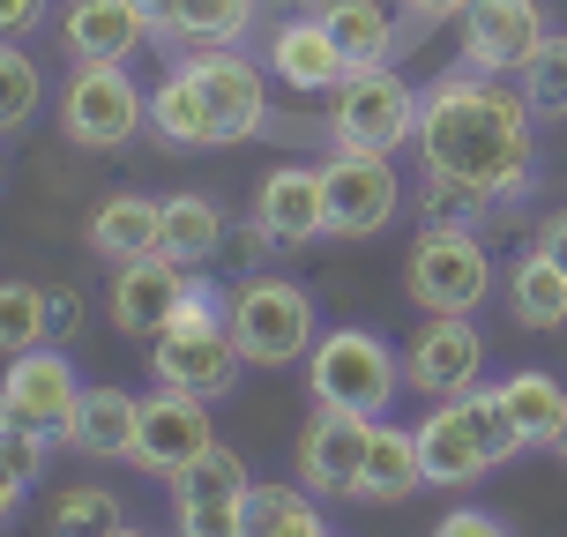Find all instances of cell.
Listing matches in <instances>:
<instances>
[{
  "label": "cell",
  "instance_id": "cell-26",
  "mask_svg": "<svg viewBox=\"0 0 567 537\" xmlns=\"http://www.w3.org/2000/svg\"><path fill=\"white\" fill-rule=\"evenodd\" d=\"M231 239V217L217 209V195H165V255L179 269H209Z\"/></svg>",
  "mask_w": 567,
  "mask_h": 537
},
{
  "label": "cell",
  "instance_id": "cell-39",
  "mask_svg": "<svg viewBox=\"0 0 567 537\" xmlns=\"http://www.w3.org/2000/svg\"><path fill=\"white\" fill-rule=\"evenodd\" d=\"M403 16H411V30H433V23H463V16H471V0H403Z\"/></svg>",
  "mask_w": 567,
  "mask_h": 537
},
{
  "label": "cell",
  "instance_id": "cell-18",
  "mask_svg": "<svg viewBox=\"0 0 567 537\" xmlns=\"http://www.w3.org/2000/svg\"><path fill=\"white\" fill-rule=\"evenodd\" d=\"M367 441H373V419H351V411H321L313 403L307 433H299V485L321 493V500H351V485L367 471Z\"/></svg>",
  "mask_w": 567,
  "mask_h": 537
},
{
  "label": "cell",
  "instance_id": "cell-19",
  "mask_svg": "<svg viewBox=\"0 0 567 537\" xmlns=\"http://www.w3.org/2000/svg\"><path fill=\"white\" fill-rule=\"evenodd\" d=\"M255 225L277 239V247H307L329 231V179L321 165H277L255 187Z\"/></svg>",
  "mask_w": 567,
  "mask_h": 537
},
{
  "label": "cell",
  "instance_id": "cell-5",
  "mask_svg": "<svg viewBox=\"0 0 567 537\" xmlns=\"http://www.w3.org/2000/svg\"><path fill=\"white\" fill-rule=\"evenodd\" d=\"M231 337L247 351V366H299L321 337V307H313L307 283L277 277V269H255V277L231 283Z\"/></svg>",
  "mask_w": 567,
  "mask_h": 537
},
{
  "label": "cell",
  "instance_id": "cell-4",
  "mask_svg": "<svg viewBox=\"0 0 567 537\" xmlns=\"http://www.w3.org/2000/svg\"><path fill=\"white\" fill-rule=\"evenodd\" d=\"M403 351L389 337H373L359 321L321 329L307 351V396L321 411H351V419H389V403L403 396Z\"/></svg>",
  "mask_w": 567,
  "mask_h": 537
},
{
  "label": "cell",
  "instance_id": "cell-33",
  "mask_svg": "<svg viewBox=\"0 0 567 537\" xmlns=\"http://www.w3.org/2000/svg\"><path fill=\"white\" fill-rule=\"evenodd\" d=\"M38 113H45V68H38L23 45H8V53H0V127L23 135Z\"/></svg>",
  "mask_w": 567,
  "mask_h": 537
},
{
  "label": "cell",
  "instance_id": "cell-35",
  "mask_svg": "<svg viewBox=\"0 0 567 537\" xmlns=\"http://www.w3.org/2000/svg\"><path fill=\"white\" fill-rule=\"evenodd\" d=\"M515 90L530 97V113H538V120H567V30L545 38V53L515 75Z\"/></svg>",
  "mask_w": 567,
  "mask_h": 537
},
{
  "label": "cell",
  "instance_id": "cell-27",
  "mask_svg": "<svg viewBox=\"0 0 567 537\" xmlns=\"http://www.w3.org/2000/svg\"><path fill=\"white\" fill-rule=\"evenodd\" d=\"M239 537H337V530H329V515H321V493L269 478V485L247 493V508H239Z\"/></svg>",
  "mask_w": 567,
  "mask_h": 537
},
{
  "label": "cell",
  "instance_id": "cell-2",
  "mask_svg": "<svg viewBox=\"0 0 567 537\" xmlns=\"http://www.w3.org/2000/svg\"><path fill=\"white\" fill-rule=\"evenodd\" d=\"M225 299L231 291H217V283L195 269V291H187L179 321L150 343V373H157L165 389H187V396H202V403H217V396L239 389L247 351H239V337H231V307Z\"/></svg>",
  "mask_w": 567,
  "mask_h": 537
},
{
  "label": "cell",
  "instance_id": "cell-20",
  "mask_svg": "<svg viewBox=\"0 0 567 537\" xmlns=\"http://www.w3.org/2000/svg\"><path fill=\"white\" fill-rule=\"evenodd\" d=\"M60 45L68 60H135L142 45H157V23L142 0H68Z\"/></svg>",
  "mask_w": 567,
  "mask_h": 537
},
{
  "label": "cell",
  "instance_id": "cell-23",
  "mask_svg": "<svg viewBox=\"0 0 567 537\" xmlns=\"http://www.w3.org/2000/svg\"><path fill=\"white\" fill-rule=\"evenodd\" d=\"M425 485V455H419V425H389L373 419V441H367V471L351 485V500H373V508H396Z\"/></svg>",
  "mask_w": 567,
  "mask_h": 537
},
{
  "label": "cell",
  "instance_id": "cell-9",
  "mask_svg": "<svg viewBox=\"0 0 567 537\" xmlns=\"http://www.w3.org/2000/svg\"><path fill=\"white\" fill-rule=\"evenodd\" d=\"M329 239H381L403 217V172L381 149H329Z\"/></svg>",
  "mask_w": 567,
  "mask_h": 537
},
{
  "label": "cell",
  "instance_id": "cell-31",
  "mask_svg": "<svg viewBox=\"0 0 567 537\" xmlns=\"http://www.w3.org/2000/svg\"><path fill=\"white\" fill-rule=\"evenodd\" d=\"M261 0H179V23H172V45H239L255 30Z\"/></svg>",
  "mask_w": 567,
  "mask_h": 537
},
{
  "label": "cell",
  "instance_id": "cell-7",
  "mask_svg": "<svg viewBox=\"0 0 567 537\" xmlns=\"http://www.w3.org/2000/svg\"><path fill=\"white\" fill-rule=\"evenodd\" d=\"M493 291V255L471 225H419L403 255V299L419 313H478Z\"/></svg>",
  "mask_w": 567,
  "mask_h": 537
},
{
  "label": "cell",
  "instance_id": "cell-21",
  "mask_svg": "<svg viewBox=\"0 0 567 537\" xmlns=\"http://www.w3.org/2000/svg\"><path fill=\"white\" fill-rule=\"evenodd\" d=\"M150 127L172 142V149H225V127L209 113V90L195 83V68L187 60H172L157 90H150Z\"/></svg>",
  "mask_w": 567,
  "mask_h": 537
},
{
  "label": "cell",
  "instance_id": "cell-30",
  "mask_svg": "<svg viewBox=\"0 0 567 537\" xmlns=\"http://www.w3.org/2000/svg\"><path fill=\"white\" fill-rule=\"evenodd\" d=\"M53 433H38V425H8L0 419V508L16 515L30 500V485L45 478V463H53Z\"/></svg>",
  "mask_w": 567,
  "mask_h": 537
},
{
  "label": "cell",
  "instance_id": "cell-24",
  "mask_svg": "<svg viewBox=\"0 0 567 537\" xmlns=\"http://www.w3.org/2000/svg\"><path fill=\"white\" fill-rule=\"evenodd\" d=\"M135 425H142V396L97 381V389H83V411L68 425V448L83 463H120V455H135Z\"/></svg>",
  "mask_w": 567,
  "mask_h": 537
},
{
  "label": "cell",
  "instance_id": "cell-41",
  "mask_svg": "<svg viewBox=\"0 0 567 537\" xmlns=\"http://www.w3.org/2000/svg\"><path fill=\"white\" fill-rule=\"evenodd\" d=\"M83 329V307H75V291H53V337H75Z\"/></svg>",
  "mask_w": 567,
  "mask_h": 537
},
{
  "label": "cell",
  "instance_id": "cell-36",
  "mask_svg": "<svg viewBox=\"0 0 567 537\" xmlns=\"http://www.w3.org/2000/svg\"><path fill=\"white\" fill-rule=\"evenodd\" d=\"M493 202H478L463 179H449V172H425L419 179V225H478Z\"/></svg>",
  "mask_w": 567,
  "mask_h": 537
},
{
  "label": "cell",
  "instance_id": "cell-22",
  "mask_svg": "<svg viewBox=\"0 0 567 537\" xmlns=\"http://www.w3.org/2000/svg\"><path fill=\"white\" fill-rule=\"evenodd\" d=\"M90 255L120 261H142V255H165V202L157 195H105L90 209Z\"/></svg>",
  "mask_w": 567,
  "mask_h": 537
},
{
  "label": "cell",
  "instance_id": "cell-12",
  "mask_svg": "<svg viewBox=\"0 0 567 537\" xmlns=\"http://www.w3.org/2000/svg\"><path fill=\"white\" fill-rule=\"evenodd\" d=\"M545 38H553L545 0H471V16H463V68L508 83V75H523L545 53Z\"/></svg>",
  "mask_w": 567,
  "mask_h": 537
},
{
  "label": "cell",
  "instance_id": "cell-1",
  "mask_svg": "<svg viewBox=\"0 0 567 537\" xmlns=\"http://www.w3.org/2000/svg\"><path fill=\"white\" fill-rule=\"evenodd\" d=\"M419 157L425 172L463 179L478 202H523L538 179V113L530 97L508 90L501 75H471L455 68L425 90V120H419Z\"/></svg>",
  "mask_w": 567,
  "mask_h": 537
},
{
  "label": "cell",
  "instance_id": "cell-42",
  "mask_svg": "<svg viewBox=\"0 0 567 537\" xmlns=\"http://www.w3.org/2000/svg\"><path fill=\"white\" fill-rule=\"evenodd\" d=\"M150 23H157V45H172V23H179V0H142Z\"/></svg>",
  "mask_w": 567,
  "mask_h": 537
},
{
  "label": "cell",
  "instance_id": "cell-11",
  "mask_svg": "<svg viewBox=\"0 0 567 537\" xmlns=\"http://www.w3.org/2000/svg\"><path fill=\"white\" fill-rule=\"evenodd\" d=\"M403 381L419 403H449L485 389V337L471 313H419V337L403 343Z\"/></svg>",
  "mask_w": 567,
  "mask_h": 537
},
{
  "label": "cell",
  "instance_id": "cell-15",
  "mask_svg": "<svg viewBox=\"0 0 567 537\" xmlns=\"http://www.w3.org/2000/svg\"><path fill=\"white\" fill-rule=\"evenodd\" d=\"M187 68H195V83L209 90V113H217V127H225V142H255L261 127H269V68L261 60H247L239 45H202V53H187Z\"/></svg>",
  "mask_w": 567,
  "mask_h": 537
},
{
  "label": "cell",
  "instance_id": "cell-38",
  "mask_svg": "<svg viewBox=\"0 0 567 537\" xmlns=\"http://www.w3.org/2000/svg\"><path fill=\"white\" fill-rule=\"evenodd\" d=\"M45 16H53V0H0V30H8V38H30Z\"/></svg>",
  "mask_w": 567,
  "mask_h": 537
},
{
  "label": "cell",
  "instance_id": "cell-17",
  "mask_svg": "<svg viewBox=\"0 0 567 537\" xmlns=\"http://www.w3.org/2000/svg\"><path fill=\"white\" fill-rule=\"evenodd\" d=\"M261 68L277 75L284 90H299V97H329V90L351 75V60H343V45L329 38V23L321 16H284L269 38H261Z\"/></svg>",
  "mask_w": 567,
  "mask_h": 537
},
{
  "label": "cell",
  "instance_id": "cell-25",
  "mask_svg": "<svg viewBox=\"0 0 567 537\" xmlns=\"http://www.w3.org/2000/svg\"><path fill=\"white\" fill-rule=\"evenodd\" d=\"M313 16L329 23V38L343 45L351 68H381L403 45V23L389 16V0H313Z\"/></svg>",
  "mask_w": 567,
  "mask_h": 537
},
{
  "label": "cell",
  "instance_id": "cell-37",
  "mask_svg": "<svg viewBox=\"0 0 567 537\" xmlns=\"http://www.w3.org/2000/svg\"><path fill=\"white\" fill-rule=\"evenodd\" d=\"M433 537H515V530L493 508H449L441 523H433Z\"/></svg>",
  "mask_w": 567,
  "mask_h": 537
},
{
  "label": "cell",
  "instance_id": "cell-6",
  "mask_svg": "<svg viewBox=\"0 0 567 537\" xmlns=\"http://www.w3.org/2000/svg\"><path fill=\"white\" fill-rule=\"evenodd\" d=\"M419 120H425V97L403 83L396 68H351L337 90H329V142L337 149H419Z\"/></svg>",
  "mask_w": 567,
  "mask_h": 537
},
{
  "label": "cell",
  "instance_id": "cell-43",
  "mask_svg": "<svg viewBox=\"0 0 567 537\" xmlns=\"http://www.w3.org/2000/svg\"><path fill=\"white\" fill-rule=\"evenodd\" d=\"M113 537H150V530H135V523H120V530H113Z\"/></svg>",
  "mask_w": 567,
  "mask_h": 537
},
{
  "label": "cell",
  "instance_id": "cell-3",
  "mask_svg": "<svg viewBox=\"0 0 567 537\" xmlns=\"http://www.w3.org/2000/svg\"><path fill=\"white\" fill-rule=\"evenodd\" d=\"M530 448L523 425L508 419L501 389H471V396L425 403L419 425V455H425V485H478L485 471H501Z\"/></svg>",
  "mask_w": 567,
  "mask_h": 537
},
{
  "label": "cell",
  "instance_id": "cell-32",
  "mask_svg": "<svg viewBox=\"0 0 567 537\" xmlns=\"http://www.w3.org/2000/svg\"><path fill=\"white\" fill-rule=\"evenodd\" d=\"M0 343H8V359L53 343V291H45V283L8 277V291H0Z\"/></svg>",
  "mask_w": 567,
  "mask_h": 537
},
{
  "label": "cell",
  "instance_id": "cell-10",
  "mask_svg": "<svg viewBox=\"0 0 567 537\" xmlns=\"http://www.w3.org/2000/svg\"><path fill=\"white\" fill-rule=\"evenodd\" d=\"M172 493V530L179 537H239V508H247V493H255V471H247V455L239 448H202L187 471H172L165 478Z\"/></svg>",
  "mask_w": 567,
  "mask_h": 537
},
{
  "label": "cell",
  "instance_id": "cell-8",
  "mask_svg": "<svg viewBox=\"0 0 567 537\" xmlns=\"http://www.w3.org/2000/svg\"><path fill=\"white\" fill-rule=\"evenodd\" d=\"M150 127V90L127 75V60H75L60 90V135L75 149H127Z\"/></svg>",
  "mask_w": 567,
  "mask_h": 537
},
{
  "label": "cell",
  "instance_id": "cell-34",
  "mask_svg": "<svg viewBox=\"0 0 567 537\" xmlns=\"http://www.w3.org/2000/svg\"><path fill=\"white\" fill-rule=\"evenodd\" d=\"M127 515H120V500L105 493V485H68L53 500V537H113Z\"/></svg>",
  "mask_w": 567,
  "mask_h": 537
},
{
  "label": "cell",
  "instance_id": "cell-28",
  "mask_svg": "<svg viewBox=\"0 0 567 537\" xmlns=\"http://www.w3.org/2000/svg\"><path fill=\"white\" fill-rule=\"evenodd\" d=\"M508 313L515 329H567V269L545 247H530L508 269Z\"/></svg>",
  "mask_w": 567,
  "mask_h": 537
},
{
  "label": "cell",
  "instance_id": "cell-16",
  "mask_svg": "<svg viewBox=\"0 0 567 537\" xmlns=\"http://www.w3.org/2000/svg\"><path fill=\"white\" fill-rule=\"evenodd\" d=\"M187 291H195V269H179L172 255H142V261H120L113 269V329L120 337H165L179 307H187Z\"/></svg>",
  "mask_w": 567,
  "mask_h": 537
},
{
  "label": "cell",
  "instance_id": "cell-29",
  "mask_svg": "<svg viewBox=\"0 0 567 537\" xmlns=\"http://www.w3.org/2000/svg\"><path fill=\"white\" fill-rule=\"evenodd\" d=\"M501 403H508V419L523 425V441L530 448H560L567 441V389L553 381V373H508L501 381Z\"/></svg>",
  "mask_w": 567,
  "mask_h": 537
},
{
  "label": "cell",
  "instance_id": "cell-14",
  "mask_svg": "<svg viewBox=\"0 0 567 537\" xmlns=\"http://www.w3.org/2000/svg\"><path fill=\"white\" fill-rule=\"evenodd\" d=\"M202 448H217V419H209V403L187 396V389H150L142 396V425H135V455L150 478H172V471H187Z\"/></svg>",
  "mask_w": 567,
  "mask_h": 537
},
{
  "label": "cell",
  "instance_id": "cell-13",
  "mask_svg": "<svg viewBox=\"0 0 567 537\" xmlns=\"http://www.w3.org/2000/svg\"><path fill=\"white\" fill-rule=\"evenodd\" d=\"M75 411H83V373H75V359L60 343H38L23 359H8V389H0V419L8 425H38V433L68 441Z\"/></svg>",
  "mask_w": 567,
  "mask_h": 537
},
{
  "label": "cell",
  "instance_id": "cell-40",
  "mask_svg": "<svg viewBox=\"0 0 567 537\" xmlns=\"http://www.w3.org/2000/svg\"><path fill=\"white\" fill-rule=\"evenodd\" d=\"M538 247H545V255H553V261L567 269V209H553V217L538 225Z\"/></svg>",
  "mask_w": 567,
  "mask_h": 537
}]
</instances>
